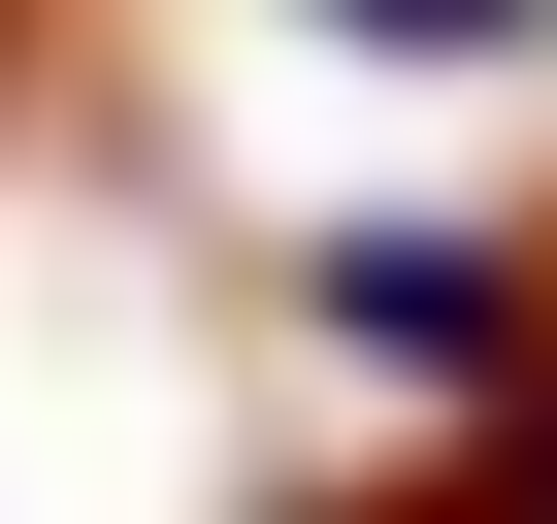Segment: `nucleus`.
Instances as JSON below:
<instances>
[{"instance_id": "f257e3e1", "label": "nucleus", "mask_w": 557, "mask_h": 524, "mask_svg": "<svg viewBox=\"0 0 557 524\" xmlns=\"http://www.w3.org/2000/svg\"><path fill=\"white\" fill-rule=\"evenodd\" d=\"M329 328L426 361V394H524V262H492V229H329Z\"/></svg>"}, {"instance_id": "f03ea898", "label": "nucleus", "mask_w": 557, "mask_h": 524, "mask_svg": "<svg viewBox=\"0 0 557 524\" xmlns=\"http://www.w3.org/2000/svg\"><path fill=\"white\" fill-rule=\"evenodd\" d=\"M296 34H329V66H524L557 0H296Z\"/></svg>"}, {"instance_id": "20e7f679", "label": "nucleus", "mask_w": 557, "mask_h": 524, "mask_svg": "<svg viewBox=\"0 0 557 524\" xmlns=\"http://www.w3.org/2000/svg\"><path fill=\"white\" fill-rule=\"evenodd\" d=\"M0 66H34V0H0Z\"/></svg>"}, {"instance_id": "7ed1b4c3", "label": "nucleus", "mask_w": 557, "mask_h": 524, "mask_svg": "<svg viewBox=\"0 0 557 524\" xmlns=\"http://www.w3.org/2000/svg\"><path fill=\"white\" fill-rule=\"evenodd\" d=\"M459 491H557V361H524V394H492V459H459Z\"/></svg>"}]
</instances>
